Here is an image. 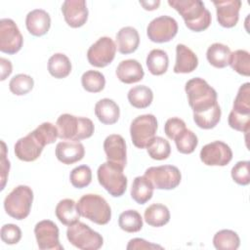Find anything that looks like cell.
I'll return each mask as SVG.
<instances>
[{
    "label": "cell",
    "instance_id": "obj_1",
    "mask_svg": "<svg viewBox=\"0 0 250 250\" xmlns=\"http://www.w3.org/2000/svg\"><path fill=\"white\" fill-rule=\"evenodd\" d=\"M168 4L182 16L191 31H203L211 24V13L200 0H169Z\"/></svg>",
    "mask_w": 250,
    "mask_h": 250
},
{
    "label": "cell",
    "instance_id": "obj_2",
    "mask_svg": "<svg viewBox=\"0 0 250 250\" xmlns=\"http://www.w3.org/2000/svg\"><path fill=\"white\" fill-rule=\"evenodd\" d=\"M59 138L66 141L79 142L92 137L95 131L91 119L69 113L61 114L56 122Z\"/></svg>",
    "mask_w": 250,
    "mask_h": 250
},
{
    "label": "cell",
    "instance_id": "obj_3",
    "mask_svg": "<svg viewBox=\"0 0 250 250\" xmlns=\"http://www.w3.org/2000/svg\"><path fill=\"white\" fill-rule=\"evenodd\" d=\"M185 91L193 113L206 110L218 103L216 90L200 77L189 79L185 85Z\"/></svg>",
    "mask_w": 250,
    "mask_h": 250
},
{
    "label": "cell",
    "instance_id": "obj_4",
    "mask_svg": "<svg viewBox=\"0 0 250 250\" xmlns=\"http://www.w3.org/2000/svg\"><path fill=\"white\" fill-rule=\"evenodd\" d=\"M76 206L80 216L97 225H106L111 219V208L109 204L99 194H84L80 197Z\"/></svg>",
    "mask_w": 250,
    "mask_h": 250
},
{
    "label": "cell",
    "instance_id": "obj_5",
    "mask_svg": "<svg viewBox=\"0 0 250 250\" xmlns=\"http://www.w3.org/2000/svg\"><path fill=\"white\" fill-rule=\"evenodd\" d=\"M123 170V168L108 161L101 164L98 168L99 184L113 197H120L126 191L128 180Z\"/></svg>",
    "mask_w": 250,
    "mask_h": 250
},
{
    "label": "cell",
    "instance_id": "obj_6",
    "mask_svg": "<svg viewBox=\"0 0 250 250\" xmlns=\"http://www.w3.org/2000/svg\"><path fill=\"white\" fill-rule=\"evenodd\" d=\"M32 202L33 191L31 188L20 185L5 197L4 209L10 217L16 220H23L29 215Z\"/></svg>",
    "mask_w": 250,
    "mask_h": 250
},
{
    "label": "cell",
    "instance_id": "obj_7",
    "mask_svg": "<svg viewBox=\"0 0 250 250\" xmlns=\"http://www.w3.org/2000/svg\"><path fill=\"white\" fill-rule=\"evenodd\" d=\"M66 237L70 244L81 250H98L104 244L103 236L82 222L68 226Z\"/></svg>",
    "mask_w": 250,
    "mask_h": 250
},
{
    "label": "cell",
    "instance_id": "obj_8",
    "mask_svg": "<svg viewBox=\"0 0 250 250\" xmlns=\"http://www.w3.org/2000/svg\"><path fill=\"white\" fill-rule=\"evenodd\" d=\"M157 119L153 114L137 116L130 125V135L133 145L138 148H146L155 138Z\"/></svg>",
    "mask_w": 250,
    "mask_h": 250
},
{
    "label": "cell",
    "instance_id": "obj_9",
    "mask_svg": "<svg viewBox=\"0 0 250 250\" xmlns=\"http://www.w3.org/2000/svg\"><path fill=\"white\" fill-rule=\"evenodd\" d=\"M145 176L151 182L154 188L170 190L176 188L182 180V174L174 165L152 166L146 170Z\"/></svg>",
    "mask_w": 250,
    "mask_h": 250
},
{
    "label": "cell",
    "instance_id": "obj_10",
    "mask_svg": "<svg viewBox=\"0 0 250 250\" xmlns=\"http://www.w3.org/2000/svg\"><path fill=\"white\" fill-rule=\"evenodd\" d=\"M45 146H47V144L34 129L32 132L17 141L14 151L20 160L31 162L35 161L41 155Z\"/></svg>",
    "mask_w": 250,
    "mask_h": 250
},
{
    "label": "cell",
    "instance_id": "obj_11",
    "mask_svg": "<svg viewBox=\"0 0 250 250\" xmlns=\"http://www.w3.org/2000/svg\"><path fill=\"white\" fill-rule=\"evenodd\" d=\"M116 49V45L110 37L103 36L88 49V62L93 66L105 67L114 60Z\"/></svg>",
    "mask_w": 250,
    "mask_h": 250
},
{
    "label": "cell",
    "instance_id": "obj_12",
    "mask_svg": "<svg viewBox=\"0 0 250 250\" xmlns=\"http://www.w3.org/2000/svg\"><path fill=\"white\" fill-rule=\"evenodd\" d=\"M178 32L176 20L169 16H160L153 19L146 27L148 39L154 43H166L171 41Z\"/></svg>",
    "mask_w": 250,
    "mask_h": 250
},
{
    "label": "cell",
    "instance_id": "obj_13",
    "mask_svg": "<svg viewBox=\"0 0 250 250\" xmlns=\"http://www.w3.org/2000/svg\"><path fill=\"white\" fill-rule=\"evenodd\" d=\"M23 44L22 35L11 19L0 20V51L8 55L18 53Z\"/></svg>",
    "mask_w": 250,
    "mask_h": 250
},
{
    "label": "cell",
    "instance_id": "obj_14",
    "mask_svg": "<svg viewBox=\"0 0 250 250\" xmlns=\"http://www.w3.org/2000/svg\"><path fill=\"white\" fill-rule=\"evenodd\" d=\"M200 160L208 166H226L232 159V150L222 141H214L205 145L199 153Z\"/></svg>",
    "mask_w": 250,
    "mask_h": 250
},
{
    "label": "cell",
    "instance_id": "obj_15",
    "mask_svg": "<svg viewBox=\"0 0 250 250\" xmlns=\"http://www.w3.org/2000/svg\"><path fill=\"white\" fill-rule=\"evenodd\" d=\"M37 245L41 250H62L59 240V228L51 220H42L34 227Z\"/></svg>",
    "mask_w": 250,
    "mask_h": 250
},
{
    "label": "cell",
    "instance_id": "obj_16",
    "mask_svg": "<svg viewBox=\"0 0 250 250\" xmlns=\"http://www.w3.org/2000/svg\"><path fill=\"white\" fill-rule=\"evenodd\" d=\"M104 150L108 162L125 168L127 164V149L125 140L121 135L112 134L104 141Z\"/></svg>",
    "mask_w": 250,
    "mask_h": 250
},
{
    "label": "cell",
    "instance_id": "obj_17",
    "mask_svg": "<svg viewBox=\"0 0 250 250\" xmlns=\"http://www.w3.org/2000/svg\"><path fill=\"white\" fill-rule=\"evenodd\" d=\"M65 22L73 28L81 27L88 20V8L85 0H65L62 5Z\"/></svg>",
    "mask_w": 250,
    "mask_h": 250
},
{
    "label": "cell",
    "instance_id": "obj_18",
    "mask_svg": "<svg viewBox=\"0 0 250 250\" xmlns=\"http://www.w3.org/2000/svg\"><path fill=\"white\" fill-rule=\"evenodd\" d=\"M213 4L216 8L217 21L221 26L230 28L236 25L242 5L240 0L213 1Z\"/></svg>",
    "mask_w": 250,
    "mask_h": 250
},
{
    "label": "cell",
    "instance_id": "obj_19",
    "mask_svg": "<svg viewBox=\"0 0 250 250\" xmlns=\"http://www.w3.org/2000/svg\"><path fill=\"white\" fill-rule=\"evenodd\" d=\"M55 153L60 162L70 165L80 161L84 157L85 148L80 142L62 141L57 144Z\"/></svg>",
    "mask_w": 250,
    "mask_h": 250
},
{
    "label": "cell",
    "instance_id": "obj_20",
    "mask_svg": "<svg viewBox=\"0 0 250 250\" xmlns=\"http://www.w3.org/2000/svg\"><path fill=\"white\" fill-rule=\"evenodd\" d=\"M25 25L31 35L43 36L49 31L51 26L50 15L45 10L34 9L26 15Z\"/></svg>",
    "mask_w": 250,
    "mask_h": 250
},
{
    "label": "cell",
    "instance_id": "obj_21",
    "mask_svg": "<svg viewBox=\"0 0 250 250\" xmlns=\"http://www.w3.org/2000/svg\"><path fill=\"white\" fill-rule=\"evenodd\" d=\"M117 78L125 84H133L141 81L145 76L142 64L134 59L124 60L116 67Z\"/></svg>",
    "mask_w": 250,
    "mask_h": 250
},
{
    "label": "cell",
    "instance_id": "obj_22",
    "mask_svg": "<svg viewBox=\"0 0 250 250\" xmlns=\"http://www.w3.org/2000/svg\"><path fill=\"white\" fill-rule=\"evenodd\" d=\"M198 65V58L195 53L184 44L176 46V62L173 68L175 73L192 72Z\"/></svg>",
    "mask_w": 250,
    "mask_h": 250
},
{
    "label": "cell",
    "instance_id": "obj_23",
    "mask_svg": "<svg viewBox=\"0 0 250 250\" xmlns=\"http://www.w3.org/2000/svg\"><path fill=\"white\" fill-rule=\"evenodd\" d=\"M140 44V35L133 26H124L116 33V48L119 53L128 55L134 53Z\"/></svg>",
    "mask_w": 250,
    "mask_h": 250
},
{
    "label": "cell",
    "instance_id": "obj_24",
    "mask_svg": "<svg viewBox=\"0 0 250 250\" xmlns=\"http://www.w3.org/2000/svg\"><path fill=\"white\" fill-rule=\"evenodd\" d=\"M95 114L99 121L105 125H111L118 121L120 109L118 104L111 99H102L95 104Z\"/></svg>",
    "mask_w": 250,
    "mask_h": 250
},
{
    "label": "cell",
    "instance_id": "obj_25",
    "mask_svg": "<svg viewBox=\"0 0 250 250\" xmlns=\"http://www.w3.org/2000/svg\"><path fill=\"white\" fill-rule=\"evenodd\" d=\"M55 214L58 220L67 227L78 222L80 218L76 202L70 198L62 199L56 206Z\"/></svg>",
    "mask_w": 250,
    "mask_h": 250
},
{
    "label": "cell",
    "instance_id": "obj_26",
    "mask_svg": "<svg viewBox=\"0 0 250 250\" xmlns=\"http://www.w3.org/2000/svg\"><path fill=\"white\" fill-rule=\"evenodd\" d=\"M170 211L168 207L161 203H153L149 205L144 213L146 223L151 227L160 228L170 221Z\"/></svg>",
    "mask_w": 250,
    "mask_h": 250
},
{
    "label": "cell",
    "instance_id": "obj_27",
    "mask_svg": "<svg viewBox=\"0 0 250 250\" xmlns=\"http://www.w3.org/2000/svg\"><path fill=\"white\" fill-rule=\"evenodd\" d=\"M153 186L151 182L144 175L134 179L131 188V197L138 204H145L151 199L153 195Z\"/></svg>",
    "mask_w": 250,
    "mask_h": 250
},
{
    "label": "cell",
    "instance_id": "obj_28",
    "mask_svg": "<svg viewBox=\"0 0 250 250\" xmlns=\"http://www.w3.org/2000/svg\"><path fill=\"white\" fill-rule=\"evenodd\" d=\"M231 51L229 47L222 43H213L206 52L207 61L217 68H224L229 64Z\"/></svg>",
    "mask_w": 250,
    "mask_h": 250
},
{
    "label": "cell",
    "instance_id": "obj_29",
    "mask_svg": "<svg viewBox=\"0 0 250 250\" xmlns=\"http://www.w3.org/2000/svg\"><path fill=\"white\" fill-rule=\"evenodd\" d=\"M146 66L148 71L155 76L164 74L169 66V58L165 51L161 49L151 50L146 57Z\"/></svg>",
    "mask_w": 250,
    "mask_h": 250
},
{
    "label": "cell",
    "instance_id": "obj_30",
    "mask_svg": "<svg viewBox=\"0 0 250 250\" xmlns=\"http://www.w3.org/2000/svg\"><path fill=\"white\" fill-rule=\"evenodd\" d=\"M71 67L70 60L62 53L54 54L48 61V71L57 79L68 76L71 71Z\"/></svg>",
    "mask_w": 250,
    "mask_h": 250
},
{
    "label": "cell",
    "instance_id": "obj_31",
    "mask_svg": "<svg viewBox=\"0 0 250 250\" xmlns=\"http://www.w3.org/2000/svg\"><path fill=\"white\" fill-rule=\"evenodd\" d=\"M130 104L136 108H146L153 100L151 89L146 85H138L131 88L127 94Z\"/></svg>",
    "mask_w": 250,
    "mask_h": 250
},
{
    "label": "cell",
    "instance_id": "obj_32",
    "mask_svg": "<svg viewBox=\"0 0 250 250\" xmlns=\"http://www.w3.org/2000/svg\"><path fill=\"white\" fill-rule=\"evenodd\" d=\"M222 110L219 104H215L210 108L193 113V121L201 129H212L220 122Z\"/></svg>",
    "mask_w": 250,
    "mask_h": 250
},
{
    "label": "cell",
    "instance_id": "obj_33",
    "mask_svg": "<svg viewBox=\"0 0 250 250\" xmlns=\"http://www.w3.org/2000/svg\"><path fill=\"white\" fill-rule=\"evenodd\" d=\"M213 245L218 250H236L240 245V238L234 230L221 229L215 233Z\"/></svg>",
    "mask_w": 250,
    "mask_h": 250
},
{
    "label": "cell",
    "instance_id": "obj_34",
    "mask_svg": "<svg viewBox=\"0 0 250 250\" xmlns=\"http://www.w3.org/2000/svg\"><path fill=\"white\" fill-rule=\"evenodd\" d=\"M143 218L136 210H126L119 215L118 226L126 232H138L143 228Z\"/></svg>",
    "mask_w": 250,
    "mask_h": 250
},
{
    "label": "cell",
    "instance_id": "obj_35",
    "mask_svg": "<svg viewBox=\"0 0 250 250\" xmlns=\"http://www.w3.org/2000/svg\"><path fill=\"white\" fill-rule=\"evenodd\" d=\"M81 84L89 93H99L105 86L104 75L98 70H87L81 76Z\"/></svg>",
    "mask_w": 250,
    "mask_h": 250
},
{
    "label": "cell",
    "instance_id": "obj_36",
    "mask_svg": "<svg viewBox=\"0 0 250 250\" xmlns=\"http://www.w3.org/2000/svg\"><path fill=\"white\" fill-rule=\"evenodd\" d=\"M230 67L240 75H250V54L246 50H236L231 52L229 64Z\"/></svg>",
    "mask_w": 250,
    "mask_h": 250
},
{
    "label": "cell",
    "instance_id": "obj_37",
    "mask_svg": "<svg viewBox=\"0 0 250 250\" xmlns=\"http://www.w3.org/2000/svg\"><path fill=\"white\" fill-rule=\"evenodd\" d=\"M174 141L178 151L184 154L192 153L198 145L197 136L191 130L187 128L181 132Z\"/></svg>",
    "mask_w": 250,
    "mask_h": 250
},
{
    "label": "cell",
    "instance_id": "obj_38",
    "mask_svg": "<svg viewBox=\"0 0 250 250\" xmlns=\"http://www.w3.org/2000/svg\"><path fill=\"white\" fill-rule=\"evenodd\" d=\"M34 86L33 78L24 73H20L15 75L9 82L10 91L17 96L26 95L28 92L32 90Z\"/></svg>",
    "mask_w": 250,
    "mask_h": 250
},
{
    "label": "cell",
    "instance_id": "obj_39",
    "mask_svg": "<svg viewBox=\"0 0 250 250\" xmlns=\"http://www.w3.org/2000/svg\"><path fill=\"white\" fill-rule=\"evenodd\" d=\"M150 158L154 160H164L170 156L171 146L169 142L162 137H155L146 147Z\"/></svg>",
    "mask_w": 250,
    "mask_h": 250
},
{
    "label": "cell",
    "instance_id": "obj_40",
    "mask_svg": "<svg viewBox=\"0 0 250 250\" xmlns=\"http://www.w3.org/2000/svg\"><path fill=\"white\" fill-rule=\"evenodd\" d=\"M232 111L240 114H250V83L242 84L233 101Z\"/></svg>",
    "mask_w": 250,
    "mask_h": 250
},
{
    "label": "cell",
    "instance_id": "obj_41",
    "mask_svg": "<svg viewBox=\"0 0 250 250\" xmlns=\"http://www.w3.org/2000/svg\"><path fill=\"white\" fill-rule=\"evenodd\" d=\"M69 181L76 188H84L92 182V170L88 165H79L69 174Z\"/></svg>",
    "mask_w": 250,
    "mask_h": 250
},
{
    "label": "cell",
    "instance_id": "obj_42",
    "mask_svg": "<svg viewBox=\"0 0 250 250\" xmlns=\"http://www.w3.org/2000/svg\"><path fill=\"white\" fill-rule=\"evenodd\" d=\"M249 161L243 160L238 161L231 168V178L232 180L240 186H247L250 183V173H249Z\"/></svg>",
    "mask_w": 250,
    "mask_h": 250
},
{
    "label": "cell",
    "instance_id": "obj_43",
    "mask_svg": "<svg viewBox=\"0 0 250 250\" xmlns=\"http://www.w3.org/2000/svg\"><path fill=\"white\" fill-rule=\"evenodd\" d=\"M228 122L230 128L239 132L248 133L250 127V114H240L231 110L229 114Z\"/></svg>",
    "mask_w": 250,
    "mask_h": 250
},
{
    "label": "cell",
    "instance_id": "obj_44",
    "mask_svg": "<svg viewBox=\"0 0 250 250\" xmlns=\"http://www.w3.org/2000/svg\"><path fill=\"white\" fill-rule=\"evenodd\" d=\"M0 236L6 244H17L21 238V230L15 224H6L1 228Z\"/></svg>",
    "mask_w": 250,
    "mask_h": 250
},
{
    "label": "cell",
    "instance_id": "obj_45",
    "mask_svg": "<svg viewBox=\"0 0 250 250\" xmlns=\"http://www.w3.org/2000/svg\"><path fill=\"white\" fill-rule=\"evenodd\" d=\"M186 129V123L183 119L179 117H171L169 118L164 125L165 135L170 139L174 140L181 132Z\"/></svg>",
    "mask_w": 250,
    "mask_h": 250
},
{
    "label": "cell",
    "instance_id": "obj_46",
    "mask_svg": "<svg viewBox=\"0 0 250 250\" xmlns=\"http://www.w3.org/2000/svg\"><path fill=\"white\" fill-rule=\"evenodd\" d=\"M1 173H0V177H1V190L4 189L5 185L7 183V179H8V175H9V171H10V161L7 158V146L6 144L4 143V141H1Z\"/></svg>",
    "mask_w": 250,
    "mask_h": 250
},
{
    "label": "cell",
    "instance_id": "obj_47",
    "mask_svg": "<svg viewBox=\"0 0 250 250\" xmlns=\"http://www.w3.org/2000/svg\"><path fill=\"white\" fill-rule=\"evenodd\" d=\"M127 250H135V249H145V250H150V249H163L162 246L148 242L143 238H132L128 242L126 246Z\"/></svg>",
    "mask_w": 250,
    "mask_h": 250
},
{
    "label": "cell",
    "instance_id": "obj_48",
    "mask_svg": "<svg viewBox=\"0 0 250 250\" xmlns=\"http://www.w3.org/2000/svg\"><path fill=\"white\" fill-rule=\"evenodd\" d=\"M0 65H1V77L0 80L4 81L13 71L12 63L9 60L5 58H0Z\"/></svg>",
    "mask_w": 250,
    "mask_h": 250
},
{
    "label": "cell",
    "instance_id": "obj_49",
    "mask_svg": "<svg viewBox=\"0 0 250 250\" xmlns=\"http://www.w3.org/2000/svg\"><path fill=\"white\" fill-rule=\"evenodd\" d=\"M140 4L144 7L145 10H147V11H153L155 9H157L160 5V1L157 0H153V1H140Z\"/></svg>",
    "mask_w": 250,
    "mask_h": 250
}]
</instances>
